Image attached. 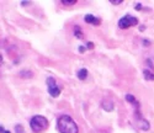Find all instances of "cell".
I'll list each match as a JSON object with an SVG mask.
<instances>
[{
    "mask_svg": "<svg viewBox=\"0 0 154 133\" xmlns=\"http://www.w3.org/2000/svg\"><path fill=\"white\" fill-rule=\"evenodd\" d=\"M74 36H77L78 38H81V37H83L80 27H79V26H74Z\"/></svg>",
    "mask_w": 154,
    "mask_h": 133,
    "instance_id": "obj_9",
    "label": "cell"
},
{
    "mask_svg": "<svg viewBox=\"0 0 154 133\" xmlns=\"http://www.w3.org/2000/svg\"><path fill=\"white\" fill-rule=\"evenodd\" d=\"M123 1V0H110V3L111 4H115V5H120Z\"/></svg>",
    "mask_w": 154,
    "mask_h": 133,
    "instance_id": "obj_13",
    "label": "cell"
},
{
    "mask_svg": "<svg viewBox=\"0 0 154 133\" xmlns=\"http://www.w3.org/2000/svg\"><path fill=\"white\" fill-rule=\"evenodd\" d=\"M47 83V90H48V94H50L52 97H57V96H59V94H61V88L58 86L57 81H56L54 78H47L46 80Z\"/></svg>",
    "mask_w": 154,
    "mask_h": 133,
    "instance_id": "obj_4",
    "label": "cell"
},
{
    "mask_svg": "<svg viewBox=\"0 0 154 133\" xmlns=\"http://www.w3.org/2000/svg\"><path fill=\"white\" fill-rule=\"evenodd\" d=\"M61 3L65 6H70V5H74V4L77 3V0H62Z\"/></svg>",
    "mask_w": 154,
    "mask_h": 133,
    "instance_id": "obj_10",
    "label": "cell"
},
{
    "mask_svg": "<svg viewBox=\"0 0 154 133\" xmlns=\"http://www.w3.org/2000/svg\"><path fill=\"white\" fill-rule=\"evenodd\" d=\"M79 49H80V52H85V47H79Z\"/></svg>",
    "mask_w": 154,
    "mask_h": 133,
    "instance_id": "obj_15",
    "label": "cell"
},
{
    "mask_svg": "<svg viewBox=\"0 0 154 133\" xmlns=\"http://www.w3.org/2000/svg\"><path fill=\"white\" fill-rule=\"evenodd\" d=\"M0 129H1V133H10L9 131H5V129H4V127L1 126V127H0Z\"/></svg>",
    "mask_w": 154,
    "mask_h": 133,
    "instance_id": "obj_14",
    "label": "cell"
},
{
    "mask_svg": "<svg viewBox=\"0 0 154 133\" xmlns=\"http://www.w3.org/2000/svg\"><path fill=\"white\" fill-rule=\"evenodd\" d=\"M101 105H102L104 110H106V111H112V110H114V107H115L114 102L110 101V100H104Z\"/></svg>",
    "mask_w": 154,
    "mask_h": 133,
    "instance_id": "obj_6",
    "label": "cell"
},
{
    "mask_svg": "<svg viewBox=\"0 0 154 133\" xmlns=\"http://www.w3.org/2000/svg\"><path fill=\"white\" fill-rule=\"evenodd\" d=\"M143 76H144V79L148 80V81H153L154 80V74L151 72V70H148V69L143 70Z\"/></svg>",
    "mask_w": 154,
    "mask_h": 133,
    "instance_id": "obj_8",
    "label": "cell"
},
{
    "mask_svg": "<svg viewBox=\"0 0 154 133\" xmlns=\"http://www.w3.org/2000/svg\"><path fill=\"white\" fill-rule=\"evenodd\" d=\"M84 20H85V22H88V24H90V25H95V26H99V25L101 24V20H100V18H99V17H96V16H94V15H91V14L85 15Z\"/></svg>",
    "mask_w": 154,
    "mask_h": 133,
    "instance_id": "obj_5",
    "label": "cell"
},
{
    "mask_svg": "<svg viewBox=\"0 0 154 133\" xmlns=\"http://www.w3.org/2000/svg\"><path fill=\"white\" fill-rule=\"evenodd\" d=\"M30 127H31L32 132L35 133H41L43 131H46L48 127V120L44 116L41 115H36L30 120Z\"/></svg>",
    "mask_w": 154,
    "mask_h": 133,
    "instance_id": "obj_2",
    "label": "cell"
},
{
    "mask_svg": "<svg viewBox=\"0 0 154 133\" xmlns=\"http://www.w3.org/2000/svg\"><path fill=\"white\" fill-rule=\"evenodd\" d=\"M136 25H138V18L136 16H132V15H125L118 20V27L122 30L130 28Z\"/></svg>",
    "mask_w": 154,
    "mask_h": 133,
    "instance_id": "obj_3",
    "label": "cell"
},
{
    "mask_svg": "<svg viewBox=\"0 0 154 133\" xmlns=\"http://www.w3.org/2000/svg\"><path fill=\"white\" fill-rule=\"evenodd\" d=\"M77 76H78L80 80H85L86 78H88V69H85V68L79 69L78 73H77Z\"/></svg>",
    "mask_w": 154,
    "mask_h": 133,
    "instance_id": "obj_7",
    "label": "cell"
},
{
    "mask_svg": "<svg viewBox=\"0 0 154 133\" xmlns=\"http://www.w3.org/2000/svg\"><path fill=\"white\" fill-rule=\"evenodd\" d=\"M15 131H16V133H24L21 124H16V126H15Z\"/></svg>",
    "mask_w": 154,
    "mask_h": 133,
    "instance_id": "obj_12",
    "label": "cell"
},
{
    "mask_svg": "<svg viewBox=\"0 0 154 133\" xmlns=\"http://www.w3.org/2000/svg\"><path fill=\"white\" fill-rule=\"evenodd\" d=\"M20 75H21V76L31 78V76H32V73H31V72H28V70H27V72H21V73H20Z\"/></svg>",
    "mask_w": 154,
    "mask_h": 133,
    "instance_id": "obj_11",
    "label": "cell"
},
{
    "mask_svg": "<svg viewBox=\"0 0 154 133\" xmlns=\"http://www.w3.org/2000/svg\"><path fill=\"white\" fill-rule=\"evenodd\" d=\"M57 129L59 133H79L77 122L68 115H63L57 121Z\"/></svg>",
    "mask_w": 154,
    "mask_h": 133,
    "instance_id": "obj_1",
    "label": "cell"
}]
</instances>
